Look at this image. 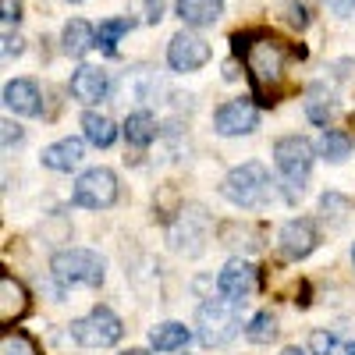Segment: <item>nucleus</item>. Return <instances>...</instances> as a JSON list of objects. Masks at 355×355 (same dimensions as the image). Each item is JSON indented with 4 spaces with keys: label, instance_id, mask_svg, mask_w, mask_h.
<instances>
[{
    "label": "nucleus",
    "instance_id": "obj_23",
    "mask_svg": "<svg viewBox=\"0 0 355 355\" xmlns=\"http://www.w3.org/2000/svg\"><path fill=\"white\" fill-rule=\"evenodd\" d=\"M306 114H309V121H316V125H327V117L334 114L331 93L323 85H313L309 93H306Z\"/></svg>",
    "mask_w": 355,
    "mask_h": 355
},
{
    "label": "nucleus",
    "instance_id": "obj_9",
    "mask_svg": "<svg viewBox=\"0 0 355 355\" xmlns=\"http://www.w3.org/2000/svg\"><path fill=\"white\" fill-rule=\"evenodd\" d=\"M217 291H220V299L242 306L256 291V266L245 263V259H231L220 270V277H217Z\"/></svg>",
    "mask_w": 355,
    "mask_h": 355
},
{
    "label": "nucleus",
    "instance_id": "obj_18",
    "mask_svg": "<svg viewBox=\"0 0 355 355\" xmlns=\"http://www.w3.org/2000/svg\"><path fill=\"white\" fill-rule=\"evenodd\" d=\"M93 46H96V28L89 25V21H82V18H71L64 25V53L85 57Z\"/></svg>",
    "mask_w": 355,
    "mask_h": 355
},
{
    "label": "nucleus",
    "instance_id": "obj_22",
    "mask_svg": "<svg viewBox=\"0 0 355 355\" xmlns=\"http://www.w3.org/2000/svg\"><path fill=\"white\" fill-rule=\"evenodd\" d=\"M125 33H132V21L128 18H107L96 28V46L107 50V53H114L117 50V40H121Z\"/></svg>",
    "mask_w": 355,
    "mask_h": 355
},
{
    "label": "nucleus",
    "instance_id": "obj_11",
    "mask_svg": "<svg viewBox=\"0 0 355 355\" xmlns=\"http://www.w3.org/2000/svg\"><path fill=\"white\" fill-rule=\"evenodd\" d=\"M256 121H259V110L249 100H227L214 114V128L220 135H249L256 128Z\"/></svg>",
    "mask_w": 355,
    "mask_h": 355
},
{
    "label": "nucleus",
    "instance_id": "obj_21",
    "mask_svg": "<svg viewBox=\"0 0 355 355\" xmlns=\"http://www.w3.org/2000/svg\"><path fill=\"white\" fill-rule=\"evenodd\" d=\"M125 139L132 146H150L157 139V121H153V114H146V110H135L128 114V121H125Z\"/></svg>",
    "mask_w": 355,
    "mask_h": 355
},
{
    "label": "nucleus",
    "instance_id": "obj_7",
    "mask_svg": "<svg viewBox=\"0 0 355 355\" xmlns=\"http://www.w3.org/2000/svg\"><path fill=\"white\" fill-rule=\"evenodd\" d=\"M117 199V178L107 167H93L85 171L75 182V202L85 206V210H107Z\"/></svg>",
    "mask_w": 355,
    "mask_h": 355
},
{
    "label": "nucleus",
    "instance_id": "obj_12",
    "mask_svg": "<svg viewBox=\"0 0 355 355\" xmlns=\"http://www.w3.org/2000/svg\"><path fill=\"white\" fill-rule=\"evenodd\" d=\"M316 227H313V220H288L284 227H281V252L288 256V259H306L313 249H316Z\"/></svg>",
    "mask_w": 355,
    "mask_h": 355
},
{
    "label": "nucleus",
    "instance_id": "obj_28",
    "mask_svg": "<svg viewBox=\"0 0 355 355\" xmlns=\"http://www.w3.org/2000/svg\"><path fill=\"white\" fill-rule=\"evenodd\" d=\"M309 345H313V352H316V355H331L338 341H334L331 334H323V331H316V334L309 338Z\"/></svg>",
    "mask_w": 355,
    "mask_h": 355
},
{
    "label": "nucleus",
    "instance_id": "obj_37",
    "mask_svg": "<svg viewBox=\"0 0 355 355\" xmlns=\"http://www.w3.org/2000/svg\"><path fill=\"white\" fill-rule=\"evenodd\" d=\"M352 263H355V245H352Z\"/></svg>",
    "mask_w": 355,
    "mask_h": 355
},
{
    "label": "nucleus",
    "instance_id": "obj_26",
    "mask_svg": "<svg viewBox=\"0 0 355 355\" xmlns=\"http://www.w3.org/2000/svg\"><path fill=\"white\" fill-rule=\"evenodd\" d=\"M0 355H40V348L33 345V338H25L18 331H8L0 338Z\"/></svg>",
    "mask_w": 355,
    "mask_h": 355
},
{
    "label": "nucleus",
    "instance_id": "obj_2",
    "mask_svg": "<svg viewBox=\"0 0 355 355\" xmlns=\"http://www.w3.org/2000/svg\"><path fill=\"white\" fill-rule=\"evenodd\" d=\"M274 164H277V174H281L284 196L299 199L306 178L313 171V146L302 135H284V139L274 142Z\"/></svg>",
    "mask_w": 355,
    "mask_h": 355
},
{
    "label": "nucleus",
    "instance_id": "obj_24",
    "mask_svg": "<svg viewBox=\"0 0 355 355\" xmlns=\"http://www.w3.org/2000/svg\"><path fill=\"white\" fill-rule=\"evenodd\" d=\"M320 153H323V160L341 164V160L352 153V135H348V132H323V139H320Z\"/></svg>",
    "mask_w": 355,
    "mask_h": 355
},
{
    "label": "nucleus",
    "instance_id": "obj_20",
    "mask_svg": "<svg viewBox=\"0 0 355 355\" xmlns=\"http://www.w3.org/2000/svg\"><path fill=\"white\" fill-rule=\"evenodd\" d=\"M82 128H85V139L93 142V146H100V150H107V146L117 139L114 121H110V117H103V114H96V110H89L82 117Z\"/></svg>",
    "mask_w": 355,
    "mask_h": 355
},
{
    "label": "nucleus",
    "instance_id": "obj_14",
    "mask_svg": "<svg viewBox=\"0 0 355 355\" xmlns=\"http://www.w3.org/2000/svg\"><path fill=\"white\" fill-rule=\"evenodd\" d=\"M28 313V295L25 288L11 277V274H0V323H15Z\"/></svg>",
    "mask_w": 355,
    "mask_h": 355
},
{
    "label": "nucleus",
    "instance_id": "obj_10",
    "mask_svg": "<svg viewBox=\"0 0 355 355\" xmlns=\"http://www.w3.org/2000/svg\"><path fill=\"white\" fill-rule=\"evenodd\" d=\"M206 231H210V220H206V214L199 210V206H189V210H182V217H178V224L171 227V245L178 252H199Z\"/></svg>",
    "mask_w": 355,
    "mask_h": 355
},
{
    "label": "nucleus",
    "instance_id": "obj_15",
    "mask_svg": "<svg viewBox=\"0 0 355 355\" xmlns=\"http://www.w3.org/2000/svg\"><path fill=\"white\" fill-rule=\"evenodd\" d=\"M4 107L15 110V114H25V117L40 114V89H36V82H28V78L8 82L4 85Z\"/></svg>",
    "mask_w": 355,
    "mask_h": 355
},
{
    "label": "nucleus",
    "instance_id": "obj_19",
    "mask_svg": "<svg viewBox=\"0 0 355 355\" xmlns=\"http://www.w3.org/2000/svg\"><path fill=\"white\" fill-rule=\"evenodd\" d=\"M189 327L185 323H160V327H153L150 331V345L157 348V352H178V348H185L189 345Z\"/></svg>",
    "mask_w": 355,
    "mask_h": 355
},
{
    "label": "nucleus",
    "instance_id": "obj_6",
    "mask_svg": "<svg viewBox=\"0 0 355 355\" xmlns=\"http://www.w3.org/2000/svg\"><path fill=\"white\" fill-rule=\"evenodd\" d=\"M71 338L82 345V348H107L114 341H121L125 327H121V320H117L107 306H96L89 316L82 320H71Z\"/></svg>",
    "mask_w": 355,
    "mask_h": 355
},
{
    "label": "nucleus",
    "instance_id": "obj_25",
    "mask_svg": "<svg viewBox=\"0 0 355 355\" xmlns=\"http://www.w3.org/2000/svg\"><path fill=\"white\" fill-rule=\"evenodd\" d=\"M245 338H249L252 345H270V341L277 338V320H274L270 313H256V316L249 320V327H245Z\"/></svg>",
    "mask_w": 355,
    "mask_h": 355
},
{
    "label": "nucleus",
    "instance_id": "obj_31",
    "mask_svg": "<svg viewBox=\"0 0 355 355\" xmlns=\"http://www.w3.org/2000/svg\"><path fill=\"white\" fill-rule=\"evenodd\" d=\"M327 4H331V11H334V15H341V18L355 15V0H327Z\"/></svg>",
    "mask_w": 355,
    "mask_h": 355
},
{
    "label": "nucleus",
    "instance_id": "obj_17",
    "mask_svg": "<svg viewBox=\"0 0 355 355\" xmlns=\"http://www.w3.org/2000/svg\"><path fill=\"white\" fill-rule=\"evenodd\" d=\"M82 157H85V150H82L78 139H61V142H53L43 150V164L50 171H71V167L82 164Z\"/></svg>",
    "mask_w": 355,
    "mask_h": 355
},
{
    "label": "nucleus",
    "instance_id": "obj_5",
    "mask_svg": "<svg viewBox=\"0 0 355 355\" xmlns=\"http://www.w3.org/2000/svg\"><path fill=\"white\" fill-rule=\"evenodd\" d=\"M50 270L61 284H103V259L93 249H61L50 259Z\"/></svg>",
    "mask_w": 355,
    "mask_h": 355
},
{
    "label": "nucleus",
    "instance_id": "obj_29",
    "mask_svg": "<svg viewBox=\"0 0 355 355\" xmlns=\"http://www.w3.org/2000/svg\"><path fill=\"white\" fill-rule=\"evenodd\" d=\"M0 8H4V25L21 21V0H0Z\"/></svg>",
    "mask_w": 355,
    "mask_h": 355
},
{
    "label": "nucleus",
    "instance_id": "obj_33",
    "mask_svg": "<svg viewBox=\"0 0 355 355\" xmlns=\"http://www.w3.org/2000/svg\"><path fill=\"white\" fill-rule=\"evenodd\" d=\"M331 355H355V341H338Z\"/></svg>",
    "mask_w": 355,
    "mask_h": 355
},
{
    "label": "nucleus",
    "instance_id": "obj_4",
    "mask_svg": "<svg viewBox=\"0 0 355 355\" xmlns=\"http://www.w3.org/2000/svg\"><path fill=\"white\" fill-rule=\"evenodd\" d=\"M224 199L234 202V206H242V210H252V206H263L266 196H270V174H266L263 164H242V167H234L227 178H224V185H220Z\"/></svg>",
    "mask_w": 355,
    "mask_h": 355
},
{
    "label": "nucleus",
    "instance_id": "obj_34",
    "mask_svg": "<svg viewBox=\"0 0 355 355\" xmlns=\"http://www.w3.org/2000/svg\"><path fill=\"white\" fill-rule=\"evenodd\" d=\"M281 355H309V352H306V348H295V345H288Z\"/></svg>",
    "mask_w": 355,
    "mask_h": 355
},
{
    "label": "nucleus",
    "instance_id": "obj_30",
    "mask_svg": "<svg viewBox=\"0 0 355 355\" xmlns=\"http://www.w3.org/2000/svg\"><path fill=\"white\" fill-rule=\"evenodd\" d=\"M18 142H21V128L4 121V150H11V146H18Z\"/></svg>",
    "mask_w": 355,
    "mask_h": 355
},
{
    "label": "nucleus",
    "instance_id": "obj_8",
    "mask_svg": "<svg viewBox=\"0 0 355 355\" xmlns=\"http://www.w3.org/2000/svg\"><path fill=\"white\" fill-rule=\"evenodd\" d=\"M210 61V43L196 33H178L167 43V64L174 71H196Z\"/></svg>",
    "mask_w": 355,
    "mask_h": 355
},
{
    "label": "nucleus",
    "instance_id": "obj_36",
    "mask_svg": "<svg viewBox=\"0 0 355 355\" xmlns=\"http://www.w3.org/2000/svg\"><path fill=\"white\" fill-rule=\"evenodd\" d=\"M352 128H355V110H352Z\"/></svg>",
    "mask_w": 355,
    "mask_h": 355
},
{
    "label": "nucleus",
    "instance_id": "obj_3",
    "mask_svg": "<svg viewBox=\"0 0 355 355\" xmlns=\"http://www.w3.org/2000/svg\"><path fill=\"white\" fill-rule=\"evenodd\" d=\"M196 327H199V341L206 348H220L227 345L234 334L242 331V316H239V306L227 302V299H210L199 306V316H196Z\"/></svg>",
    "mask_w": 355,
    "mask_h": 355
},
{
    "label": "nucleus",
    "instance_id": "obj_38",
    "mask_svg": "<svg viewBox=\"0 0 355 355\" xmlns=\"http://www.w3.org/2000/svg\"><path fill=\"white\" fill-rule=\"evenodd\" d=\"M71 4H78V0H71Z\"/></svg>",
    "mask_w": 355,
    "mask_h": 355
},
{
    "label": "nucleus",
    "instance_id": "obj_1",
    "mask_svg": "<svg viewBox=\"0 0 355 355\" xmlns=\"http://www.w3.org/2000/svg\"><path fill=\"white\" fill-rule=\"evenodd\" d=\"M234 43V53L245 61V71H249V82H252V93L259 103H274L277 100V89L284 82V68H288V57H291V46L266 36V33H239L231 40Z\"/></svg>",
    "mask_w": 355,
    "mask_h": 355
},
{
    "label": "nucleus",
    "instance_id": "obj_13",
    "mask_svg": "<svg viewBox=\"0 0 355 355\" xmlns=\"http://www.w3.org/2000/svg\"><path fill=\"white\" fill-rule=\"evenodd\" d=\"M107 89H110V78H107V71H100V68H78L75 75H71V96L78 100V103H100L103 96H107Z\"/></svg>",
    "mask_w": 355,
    "mask_h": 355
},
{
    "label": "nucleus",
    "instance_id": "obj_32",
    "mask_svg": "<svg viewBox=\"0 0 355 355\" xmlns=\"http://www.w3.org/2000/svg\"><path fill=\"white\" fill-rule=\"evenodd\" d=\"M21 50H25L21 36H11V33H8V36H4V53H8V57H18Z\"/></svg>",
    "mask_w": 355,
    "mask_h": 355
},
{
    "label": "nucleus",
    "instance_id": "obj_27",
    "mask_svg": "<svg viewBox=\"0 0 355 355\" xmlns=\"http://www.w3.org/2000/svg\"><path fill=\"white\" fill-rule=\"evenodd\" d=\"M284 18L291 28H306L309 25V11L299 4V0H284Z\"/></svg>",
    "mask_w": 355,
    "mask_h": 355
},
{
    "label": "nucleus",
    "instance_id": "obj_16",
    "mask_svg": "<svg viewBox=\"0 0 355 355\" xmlns=\"http://www.w3.org/2000/svg\"><path fill=\"white\" fill-rule=\"evenodd\" d=\"M224 11V0H178V18L192 28L214 25Z\"/></svg>",
    "mask_w": 355,
    "mask_h": 355
},
{
    "label": "nucleus",
    "instance_id": "obj_35",
    "mask_svg": "<svg viewBox=\"0 0 355 355\" xmlns=\"http://www.w3.org/2000/svg\"><path fill=\"white\" fill-rule=\"evenodd\" d=\"M125 355H150V352H142V348H132V352H125Z\"/></svg>",
    "mask_w": 355,
    "mask_h": 355
}]
</instances>
